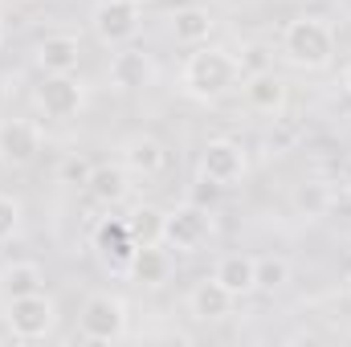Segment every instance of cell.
Segmentation results:
<instances>
[{
	"mask_svg": "<svg viewBox=\"0 0 351 347\" xmlns=\"http://www.w3.org/2000/svg\"><path fill=\"white\" fill-rule=\"evenodd\" d=\"M245 70L237 62V53H229L225 45H192V53L180 66V94L192 102H221L225 94L241 86Z\"/></svg>",
	"mask_w": 351,
	"mask_h": 347,
	"instance_id": "cell-1",
	"label": "cell"
},
{
	"mask_svg": "<svg viewBox=\"0 0 351 347\" xmlns=\"http://www.w3.org/2000/svg\"><path fill=\"white\" fill-rule=\"evenodd\" d=\"M282 62L306 74H319L335 62V29L323 16H294L282 29Z\"/></svg>",
	"mask_w": 351,
	"mask_h": 347,
	"instance_id": "cell-2",
	"label": "cell"
},
{
	"mask_svg": "<svg viewBox=\"0 0 351 347\" xmlns=\"http://www.w3.org/2000/svg\"><path fill=\"white\" fill-rule=\"evenodd\" d=\"M127 302L110 290H98L82 302V315H78V331L90 344H119L127 335Z\"/></svg>",
	"mask_w": 351,
	"mask_h": 347,
	"instance_id": "cell-3",
	"label": "cell"
},
{
	"mask_svg": "<svg viewBox=\"0 0 351 347\" xmlns=\"http://www.w3.org/2000/svg\"><path fill=\"white\" fill-rule=\"evenodd\" d=\"M4 327L16 339H45L58 327V302L45 290L21 294V298H4Z\"/></svg>",
	"mask_w": 351,
	"mask_h": 347,
	"instance_id": "cell-4",
	"label": "cell"
},
{
	"mask_svg": "<svg viewBox=\"0 0 351 347\" xmlns=\"http://www.w3.org/2000/svg\"><path fill=\"white\" fill-rule=\"evenodd\" d=\"M90 29L110 49L131 45L139 37V29H143V4L139 0H98L90 8Z\"/></svg>",
	"mask_w": 351,
	"mask_h": 347,
	"instance_id": "cell-5",
	"label": "cell"
},
{
	"mask_svg": "<svg viewBox=\"0 0 351 347\" xmlns=\"http://www.w3.org/2000/svg\"><path fill=\"white\" fill-rule=\"evenodd\" d=\"M213 237V217L204 204L196 200H184L164 213V246L176 254H200Z\"/></svg>",
	"mask_w": 351,
	"mask_h": 347,
	"instance_id": "cell-6",
	"label": "cell"
},
{
	"mask_svg": "<svg viewBox=\"0 0 351 347\" xmlns=\"http://www.w3.org/2000/svg\"><path fill=\"white\" fill-rule=\"evenodd\" d=\"M250 172V156H245V147L237 143V139H208L204 147H200V160H196V176L200 180H208V184H217V188H237L241 180Z\"/></svg>",
	"mask_w": 351,
	"mask_h": 347,
	"instance_id": "cell-7",
	"label": "cell"
},
{
	"mask_svg": "<svg viewBox=\"0 0 351 347\" xmlns=\"http://www.w3.org/2000/svg\"><path fill=\"white\" fill-rule=\"evenodd\" d=\"M33 106L45 119H74L86 106V82L78 74H45V82L33 90Z\"/></svg>",
	"mask_w": 351,
	"mask_h": 347,
	"instance_id": "cell-8",
	"label": "cell"
},
{
	"mask_svg": "<svg viewBox=\"0 0 351 347\" xmlns=\"http://www.w3.org/2000/svg\"><path fill=\"white\" fill-rule=\"evenodd\" d=\"M156 78H160V66L139 45H119L114 58H110V66H106V82H110V90H119V94L147 90Z\"/></svg>",
	"mask_w": 351,
	"mask_h": 347,
	"instance_id": "cell-9",
	"label": "cell"
},
{
	"mask_svg": "<svg viewBox=\"0 0 351 347\" xmlns=\"http://www.w3.org/2000/svg\"><path fill=\"white\" fill-rule=\"evenodd\" d=\"M135 250H139V246H135V237H131V229H127V217H106V221H98V229H94V254L102 261V270L127 278Z\"/></svg>",
	"mask_w": 351,
	"mask_h": 347,
	"instance_id": "cell-10",
	"label": "cell"
},
{
	"mask_svg": "<svg viewBox=\"0 0 351 347\" xmlns=\"http://www.w3.org/2000/svg\"><path fill=\"white\" fill-rule=\"evenodd\" d=\"M41 156V127L33 119H4L0 123V164L29 168Z\"/></svg>",
	"mask_w": 351,
	"mask_h": 347,
	"instance_id": "cell-11",
	"label": "cell"
},
{
	"mask_svg": "<svg viewBox=\"0 0 351 347\" xmlns=\"http://www.w3.org/2000/svg\"><path fill=\"white\" fill-rule=\"evenodd\" d=\"M33 62L41 74H78V62H82V41L74 33H49L37 41L33 49Z\"/></svg>",
	"mask_w": 351,
	"mask_h": 347,
	"instance_id": "cell-12",
	"label": "cell"
},
{
	"mask_svg": "<svg viewBox=\"0 0 351 347\" xmlns=\"http://www.w3.org/2000/svg\"><path fill=\"white\" fill-rule=\"evenodd\" d=\"M237 302H241V298L229 294L217 278H204V282H196V286L188 290V315H192L196 323H221V319L233 315Z\"/></svg>",
	"mask_w": 351,
	"mask_h": 347,
	"instance_id": "cell-13",
	"label": "cell"
},
{
	"mask_svg": "<svg viewBox=\"0 0 351 347\" xmlns=\"http://www.w3.org/2000/svg\"><path fill=\"white\" fill-rule=\"evenodd\" d=\"M119 164L131 176H160L168 168V147L156 139V135H127L123 147H119Z\"/></svg>",
	"mask_w": 351,
	"mask_h": 347,
	"instance_id": "cell-14",
	"label": "cell"
},
{
	"mask_svg": "<svg viewBox=\"0 0 351 347\" xmlns=\"http://www.w3.org/2000/svg\"><path fill=\"white\" fill-rule=\"evenodd\" d=\"M241 90H245V102H250V110H258V115H269V119H278V115L286 110V98H290L286 82H282L274 70L245 74V78H241Z\"/></svg>",
	"mask_w": 351,
	"mask_h": 347,
	"instance_id": "cell-15",
	"label": "cell"
},
{
	"mask_svg": "<svg viewBox=\"0 0 351 347\" xmlns=\"http://www.w3.org/2000/svg\"><path fill=\"white\" fill-rule=\"evenodd\" d=\"M213 29H217V16L208 8H200V4H184L168 16V33L180 45H204Z\"/></svg>",
	"mask_w": 351,
	"mask_h": 347,
	"instance_id": "cell-16",
	"label": "cell"
},
{
	"mask_svg": "<svg viewBox=\"0 0 351 347\" xmlns=\"http://www.w3.org/2000/svg\"><path fill=\"white\" fill-rule=\"evenodd\" d=\"M86 192L98 200V204L114 208V204H123V200L131 196V172H127L123 164H94Z\"/></svg>",
	"mask_w": 351,
	"mask_h": 347,
	"instance_id": "cell-17",
	"label": "cell"
},
{
	"mask_svg": "<svg viewBox=\"0 0 351 347\" xmlns=\"http://www.w3.org/2000/svg\"><path fill=\"white\" fill-rule=\"evenodd\" d=\"M131 282L139 286H164L172 278V258H168V246H139L135 258H131V270H127Z\"/></svg>",
	"mask_w": 351,
	"mask_h": 347,
	"instance_id": "cell-18",
	"label": "cell"
},
{
	"mask_svg": "<svg viewBox=\"0 0 351 347\" xmlns=\"http://www.w3.org/2000/svg\"><path fill=\"white\" fill-rule=\"evenodd\" d=\"M213 278H217L229 294H237V298L258 294V282H254V258H250V254H225V258H217Z\"/></svg>",
	"mask_w": 351,
	"mask_h": 347,
	"instance_id": "cell-19",
	"label": "cell"
},
{
	"mask_svg": "<svg viewBox=\"0 0 351 347\" xmlns=\"http://www.w3.org/2000/svg\"><path fill=\"white\" fill-rule=\"evenodd\" d=\"M294 208H298V217H306V221H323V217L335 208V188H331L327 180H302V184L294 188Z\"/></svg>",
	"mask_w": 351,
	"mask_h": 347,
	"instance_id": "cell-20",
	"label": "cell"
},
{
	"mask_svg": "<svg viewBox=\"0 0 351 347\" xmlns=\"http://www.w3.org/2000/svg\"><path fill=\"white\" fill-rule=\"evenodd\" d=\"M45 290V274L37 261H8L0 270V294L4 298H21V294H37Z\"/></svg>",
	"mask_w": 351,
	"mask_h": 347,
	"instance_id": "cell-21",
	"label": "cell"
},
{
	"mask_svg": "<svg viewBox=\"0 0 351 347\" xmlns=\"http://www.w3.org/2000/svg\"><path fill=\"white\" fill-rule=\"evenodd\" d=\"M127 229H131L135 246H164V208L135 204L131 217H127Z\"/></svg>",
	"mask_w": 351,
	"mask_h": 347,
	"instance_id": "cell-22",
	"label": "cell"
},
{
	"mask_svg": "<svg viewBox=\"0 0 351 347\" xmlns=\"http://www.w3.org/2000/svg\"><path fill=\"white\" fill-rule=\"evenodd\" d=\"M290 274L294 265L286 258H254V282H258V294H278L290 286Z\"/></svg>",
	"mask_w": 351,
	"mask_h": 347,
	"instance_id": "cell-23",
	"label": "cell"
},
{
	"mask_svg": "<svg viewBox=\"0 0 351 347\" xmlns=\"http://www.w3.org/2000/svg\"><path fill=\"white\" fill-rule=\"evenodd\" d=\"M16 233H21V200L8 196V192H0V246L12 241Z\"/></svg>",
	"mask_w": 351,
	"mask_h": 347,
	"instance_id": "cell-24",
	"label": "cell"
},
{
	"mask_svg": "<svg viewBox=\"0 0 351 347\" xmlns=\"http://www.w3.org/2000/svg\"><path fill=\"white\" fill-rule=\"evenodd\" d=\"M90 172H94V164H90L86 156H66V160H62V168H58V180H62V184H70V188H86Z\"/></svg>",
	"mask_w": 351,
	"mask_h": 347,
	"instance_id": "cell-25",
	"label": "cell"
},
{
	"mask_svg": "<svg viewBox=\"0 0 351 347\" xmlns=\"http://www.w3.org/2000/svg\"><path fill=\"white\" fill-rule=\"evenodd\" d=\"M339 188H343V192L351 196V156L343 160V172H339Z\"/></svg>",
	"mask_w": 351,
	"mask_h": 347,
	"instance_id": "cell-26",
	"label": "cell"
},
{
	"mask_svg": "<svg viewBox=\"0 0 351 347\" xmlns=\"http://www.w3.org/2000/svg\"><path fill=\"white\" fill-rule=\"evenodd\" d=\"M343 90H348V94H351V58H348V62H343Z\"/></svg>",
	"mask_w": 351,
	"mask_h": 347,
	"instance_id": "cell-27",
	"label": "cell"
},
{
	"mask_svg": "<svg viewBox=\"0 0 351 347\" xmlns=\"http://www.w3.org/2000/svg\"><path fill=\"white\" fill-rule=\"evenodd\" d=\"M348 294H351V274H348Z\"/></svg>",
	"mask_w": 351,
	"mask_h": 347,
	"instance_id": "cell-28",
	"label": "cell"
},
{
	"mask_svg": "<svg viewBox=\"0 0 351 347\" xmlns=\"http://www.w3.org/2000/svg\"><path fill=\"white\" fill-rule=\"evenodd\" d=\"M0 41H4V25H0Z\"/></svg>",
	"mask_w": 351,
	"mask_h": 347,
	"instance_id": "cell-29",
	"label": "cell"
},
{
	"mask_svg": "<svg viewBox=\"0 0 351 347\" xmlns=\"http://www.w3.org/2000/svg\"><path fill=\"white\" fill-rule=\"evenodd\" d=\"M25 4H33V0H25Z\"/></svg>",
	"mask_w": 351,
	"mask_h": 347,
	"instance_id": "cell-30",
	"label": "cell"
}]
</instances>
